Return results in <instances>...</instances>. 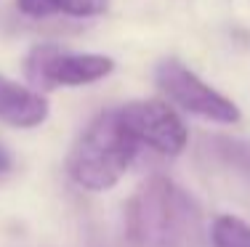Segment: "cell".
<instances>
[{
  "label": "cell",
  "instance_id": "obj_1",
  "mask_svg": "<svg viewBox=\"0 0 250 247\" xmlns=\"http://www.w3.org/2000/svg\"><path fill=\"white\" fill-rule=\"evenodd\" d=\"M125 237L130 247H205L202 210L187 189L154 175L125 205Z\"/></svg>",
  "mask_w": 250,
  "mask_h": 247
},
{
  "label": "cell",
  "instance_id": "obj_2",
  "mask_svg": "<svg viewBox=\"0 0 250 247\" xmlns=\"http://www.w3.org/2000/svg\"><path fill=\"white\" fill-rule=\"evenodd\" d=\"M139 154L136 138L125 131L117 109L96 114L77 136L67 157V175L85 191H109L123 181Z\"/></svg>",
  "mask_w": 250,
  "mask_h": 247
},
{
  "label": "cell",
  "instance_id": "obj_3",
  "mask_svg": "<svg viewBox=\"0 0 250 247\" xmlns=\"http://www.w3.org/2000/svg\"><path fill=\"white\" fill-rule=\"evenodd\" d=\"M115 72V58L104 54H69L53 43H40L24 58V75L38 91L83 88Z\"/></svg>",
  "mask_w": 250,
  "mask_h": 247
},
{
  "label": "cell",
  "instance_id": "obj_4",
  "mask_svg": "<svg viewBox=\"0 0 250 247\" xmlns=\"http://www.w3.org/2000/svg\"><path fill=\"white\" fill-rule=\"evenodd\" d=\"M154 80H157L160 91L184 112L194 117H202L208 122H218V125H237L242 120L240 107L216 88H210L200 75H194L187 64L178 58H165L154 69Z\"/></svg>",
  "mask_w": 250,
  "mask_h": 247
},
{
  "label": "cell",
  "instance_id": "obj_5",
  "mask_svg": "<svg viewBox=\"0 0 250 247\" xmlns=\"http://www.w3.org/2000/svg\"><path fill=\"white\" fill-rule=\"evenodd\" d=\"M117 117L139 146H146L165 157H178L187 149V125L176 114V109H170L165 101L136 98L117 107Z\"/></svg>",
  "mask_w": 250,
  "mask_h": 247
},
{
  "label": "cell",
  "instance_id": "obj_6",
  "mask_svg": "<svg viewBox=\"0 0 250 247\" xmlns=\"http://www.w3.org/2000/svg\"><path fill=\"white\" fill-rule=\"evenodd\" d=\"M48 98L32 85L0 75V122L19 131H32L48 120Z\"/></svg>",
  "mask_w": 250,
  "mask_h": 247
},
{
  "label": "cell",
  "instance_id": "obj_7",
  "mask_svg": "<svg viewBox=\"0 0 250 247\" xmlns=\"http://www.w3.org/2000/svg\"><path fill=\"white\" fill-rule=\"evenodd\" d=\"M16 5L24 16H35V19L53 16V14L85 19V16L104 14L109 0H16Z\"/></svg>",
  "mask_w": 250,
  "mask_h": 247
},
{
  "label": "cell",
  "instance_id": "obj_8",
  "mask_svg": "<svg viewBox=\"0 0 250 247\" xmlns=\"http://www.w3.org/2000/svg\"><path fill=\"white\" fill-rule=\"evenodd\" d=\"M208 152L213 160L221 162L226 170L237 173L250 184V138H231V136H210L205 138Z\"/></svg>",
  "mask_w": 250,
  "mask_h": 247
},
{
  "label": "cell",
  "instance_id": "obj_9",
  "mask_svg": "<svg viewBox=\"0 0 250 247\" xmlns=\"http://www.w3.org/2000/svg\"><path fill=\"white\" fill-rule=\"evenodd\" d=\"M210 247H250V226L237 215H218L210 223Z\"/></svg>",
  "mask_w": 250,
  "mask_h": 247
},
{
  "label": "cell",
  "instance_id": "obj_10",
  "mask_svg": "<svg viewBox=\"0 0 250 247\" xmlns=\"http://www.w3.org/2000/svg\"><path fill=\"white\" fill-rule=\"evenodd\" d=\"M11 165H14V160H11L8 149H5L3 144H0V175H5L11 170Z\"/></svg>",
  "mask_w": 250,
  "mask_h": 247
}]
</instances>
